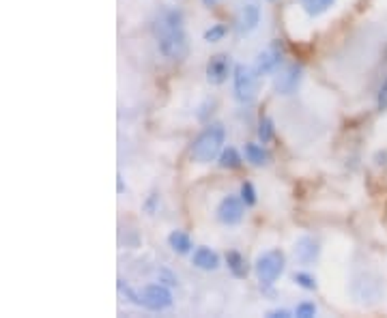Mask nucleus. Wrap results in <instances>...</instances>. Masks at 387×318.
Instances as JSON below:
<instances>
[{
  "instance_id": "f257e3e1",
  "label": "nucleus",
  "mask_w": 387,
  "mask_h": 318,
  "mask_svg": "<svg viewBox=\"0 0 387 318\" xmlns=\"http://www.w3.org/2000/svg\"><path fill=\"white\" fill-rule=\"evenodd\" d=\"M153 35L161 56L168 60H183L189 54V39L181 9H164L153 22Z\"/></svg>"
},
{
  "instance_id": "f03ea898",
  "label": "nucleus",
  "mask_w": 387,
  "mask_h": 318,
  "mask_svg": "<svg viewBox=\"0 0 387 318\" xmlns=\"http://www.w3.org/2000/svg\"><path fill=\"white\" fill-rule=\"evenodd\" d=\"M226 127L222 123H209L204 130L191 142V159L196 164H211L224 151Z\"/></svg>"
},
{
  "instance_id": "7ed1b4c3",
  "label": "nucleus",
  "mask_w": 387,
  "mask_h": 318,
  "mask_svg": "<svg viewBox=\"0 0 387 318\" xmlns=\"http://www.w3.org/2000/svg\"><path fill=\"white\" fill-rule=\"evenodd\" d=\"M286 267V256L282 249H267L254 262L256 278L261 282V286H271L276 284V280L284 273Z\"/></svg>"
},
{
  "instance_id": "20e7f679",
  "label": "nucleus",
  "mask_w": 387,
  "mask_h": 318,
  "mask_svg": "<svg viewBox=\"0 0 387 318\" xmlns=\"http://www.w3.org/2000/svg\"><path fill=\"white\" fill-rule=\"evenodd\" d=\"M233 90H235V99L239 103H252L256 99V90H258V73H256V69H252L248 65H235Z\"/></svg>"
},
{
  "instance_id": "39448f33",
  "label": "nucleus",
  "mask_w": 387,
  "mask_h": 318,
  "mask_svg": "<svg viewBox=\"0 0 387 318\" xmlns=\"http://www.w3.org/2000/svg\"><path fill=\"white\" fill-rule=\"evenodd\" d=\"M138 306L151 312H161L172 306V293L164 284H149L138 293Z\"/></svg>"
},
{
  "instance_id": "423d86ee",
  "label": "nucleus",
  "mask_w": 387,
  "mask_h": 318,
  "mask_svg": "<svg viewBox=\"0 0 387 318\" xmlns=\"http://www.w3.org/2000/svg\"><path fill=\"white\" fill-rule=\"evenodd\" d=\"M282 60H284L282 45H280V41H273L269 47H265V50L258 54V58H256V73L258 75L276 73L282 67Z\"/></svg>"
},
{
  "instance_id": "0eeeda50",
  "label": "nucleus",
  "mask_w": 387,
  "mask_h": 318,
  "mask_svg": "<svg viewBox=\"0 0 387 318\" xmlns=\"http://www.w3.org/2000/svg\"><path fill=\"white\" fill-rule=\"evenodd\" d=\"M233 62H231V56L228 54H213L211 58H209L207 62V80H209V84H213V86H220L224 84L226 80L231 77L233 73Z\"/></svg>"
},
{
  "instance_id": "6e6552de",
  "label": "nucleus",
  "mask_w": 387,
  "mask_h": 318,
  "mask_svg": "<svg viewBox=\"0 0 387 318\" xmlns=\"http://www.w3.org/2000/svg\"><path fill=\"white\" fill-rule=\"evenodd\" d=\"M244 211H246V202L237 198V196H226L222 198V202L218 204V219L224 226H237L241 219H244Z\"/></svg>"
},
{
  "instance_id": "1a4fd4ad",
  "label": "nucleus",
  "mask_w": 387,
  "mask_h": 318,
  "mask_svg": "<svg viewBox=\"0 0 387 318\" xmlns=\"http://www.w3.org/2000/svg\"><path fill=\"white\" fill-rule=\"evenodd\" d=\"M301 73H303L301 65L293 62V65L284 67L276 75V80H273V88H276L278 95H293L299 86V82H301Z\"/></svg>"
},
{
  "instance_id": "9d476101",
  "label": "nucleus",
  "mask_w": 387,
  "mask_h": 318,
  "mask_svg": "<svg viewBox=\"0 0 387 318\" xmlns=\"http://www.w3.org/2000/svg\"><path fill=\"white\" fill-rule=\"evenodd\" d=\"M318 254H320V245L314 236H308V234H303L297 238V243H295V258L299 265H305V267H310L318 260Z\"/></svg>"
},
{
  "instance_id": "9b49d317",
  "label": "nucleus",
  "mask_w": 387,
  "mask_h": 318,
  "mask_svg": "<svg viewBox=\"0 0 387 318\" xmlns=\"http://www.w3.org/2000/svg\"><path fill=\"white\" fill-rule=\"evenodd\" d=\"M258 24H261V9H258L256 5L241 7V11H239V15H237V22H235L237 35H239V37L250 35Z\"/></svg>"
},
{
  "instance_id": "f8f14e48",
  "label": "nucleus",
  "mask_w": 387,
  "mask_h": 318,
  "mask_svg": "<svg viewBox=\"0 0 387 318\" xmlns=\"http://www.w3.org/2000/svg\"><path fill=\"white\" fill-rule=\"evenodd\" d=\"M191 265L202 269V271H215L220 267V256L209 247H196L194 249V256H191Z\"/></svg>"
},
{
  "instance_id": "ddd939ff",
  "label": "nucleus",
  "mask_w": 387,
  "mask_h": 318,
  "mask_svg": "<svg viewBox=\"0 0 387 318\" xmlns=\"http://www.w3.org/2000/svg\"><path fill=\"white\" fill-rule=\"evenodd\" d=\"M226 265H228V271L235 278H246L248 276V262L244 258V254L231 249L228 254H226Z\"/></svg>"
},
{
  "instance_id": "4468645a",
  "label": "nucleus",
  "mask_w": 387,
  "mask_h": 318,
  "mask_svg": "<svg viewBox=\"0 0 387 318\" xmlns=\"http://www.w3.org/2000/svg\"><path fill=\"white\" fill-rule=\"evenodd\" d=\"M168 245L176 252V254H187L191 249V238L187 232L183 230H172L168 234Z\"/></svg>"
},
{
  "instance_id": "2eb2a0df",
  "label": "nucleus",
  "mask_w": 387,
  "mask_h": 318,
  "mask_svg": "<svg viewBox=\"0 0 387 318\" xmlns=\"http://www.w3.org/2000/svg\"><path fill=\"white\" fill-rule=\"evenodd\" d=\"M246 159L252 166H267L269 164V153L261 145H252V142H248L246 145Z\"/></svg>"
},
{
  "instance_id": "dca6fc26",
  "label": "nucleus",
  "mask_w": 387,
  "mask_h": 318,
  "mask_svg": "<svg viewBox=\"0 0 387 318\" xmlns=\"http://www.w3.org/2000/svg\"><path fill=\"white\" fill-rule=\"evenodd\" d=\"M241 164H244V159H241V155H239V151L235 147H228V149H224L220 153V168L237 170V168H241Z\"/></svg>"
},
{
  "instance_id": "f3484780",
  "label": "nucleus",
  "mask_w": 387,
  "mask_h": 318,
  "mask_svg": "<svg viewBox=\"0 0 387 318\" xmlns=\"http://www.w3.org/2000/svg\"><path fill=\"white\" fill-rule=\"evenodd\" d=\"M301 3V7H303V11L310 15V18H316V15H322L325 13L336 0H299Z\"/></svg>"
},
{
  "instance_id": "a211bd4d",
  "label": "nucleus",
  "mask_w": 387,
  "mask_h": 318,
  "mask_svg": "<svg viewBox=\"0 0 387 318\" xmlns=\"http://www.w3.org/2000/svg\"><path fill=\"white\" fill-rule=\"evenodd\" d=\"M258 140L263 142V145H267V142H271V138H273V121L269 119V117H261L258 119Z\"/></svg>"
},
{
  "instance_id": "6ab92c4d",
  "label": "nucleus",
  "mask_w": 387,
  "mask_h": 318,
  "mask_svg": "<svg viewBox=\"0 0 387 318\" xmlns=\"http://www.w3.org/2000/svg\"><path fill=\"white\" fill-rule=\"evenodd\" d=\"M293 282H295L297 286H301V289H305V291H316V278L310 276V273H305V271L295 273V276H293Z\"/></svg>"
},
{
  "instance_id": "aec40b11",
  "label": "nucleus",
  "mask_w": 387,
  "mask_h": 318,
  "mask_svg": "<svg viewBox=\"0 0 387 318\" xmlns=\"http://www.w3.org/2000/svg\"><path fill=\"white\" fill-rule=\"evenodd\" d=\"M226 33H228V28H226L224 24H215V26H211L204 33V41H209V43H215V41H222L224 37H226Z\"/></svg>"
},
{
  "instance_id": "412c9836",
  "label": "nucleus",
  "mask_w": 387,
  "mask_h": 318,
  "mask_svg": "<svg viewBox=\"0 0 387 318\" xmlns=\"http://www.w3.org/2000/svg\"><path fill=\"white\" fill-rule=\"evenodd\" d=\"M239 196H241V200L246 202V206H254V204H256V189H254V185H252L250 181L241 183V192H239Z\"/></svg>"
},
{
  "instance_id": "4be33fe9",
  "label": "nucleus",
  "mask_w": 387,
  "mask_h": 318,
  "mask_svg": "<svg viewBox=\"0 0 387 318\" xmlns=\"http://www.w3.org/2000/svg\"><path fill=\"white\" fill-rule=\"evenodd\" d=\"M295 314L301 318H312V316H316V306L312 301H301V304L295 308Z\"/></svg>"
},
{
  "instance_id": "5701e85b",
  "label": "nucleus",
  "mask_w": 387,
  "mask_h": 318,
  "mask_svg": "<svg viewBox=\"0 0 387 318\" xmlns=\"http://www.w3.org/2000/svg\"><path fill=\"white\" fill-rule=\"evenodd\" d=\"M377 108H379V112H385V110H387V77H385L383 86L379 88V95H377Z\"/></svg>"
},
{
  "instance_id": "b1692460",
  "label": "nucleus",
  "mask_w": 387,
  "mask_h": 318,
  "mask_svg": "<svg viewBox=\"0 0 387 318\" xmlns=\"http://www.w3.org/2000/svg\"><path fill=\"white\" fill-rule=\"evenodd\" d=\"M267 316L269 318H288L290 312L288 310H271V312H267Z\"/></svg>"
},
{
  "instance_id": "393cba45",
  "label": "nucleus",
  "mask_w": 387,
  "mask_h": 318,
  "mask_svg": "<svg viewBox=\"0 0 387 318\" xmlns=\"http://www.w3.org/2000/svg\"><path fill=\"white\" fill-rule=\"evenodd\" d=\"M204 7H215L218 5V0H202Z\"/></svg>"
}]
</instances>
